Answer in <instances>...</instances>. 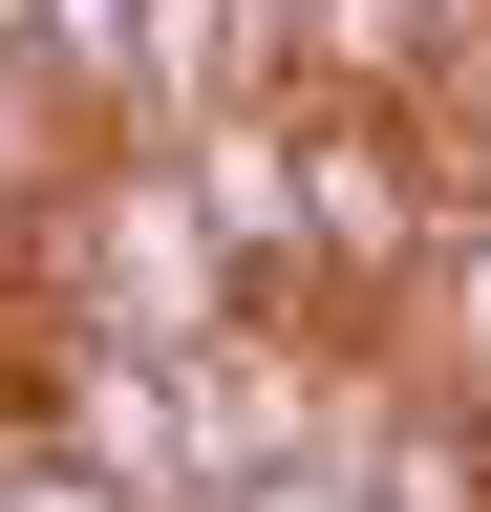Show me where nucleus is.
Listing matches in <instances>:
<instances>
[{
    "instance_id": "obj_1",
    "label": "nucleus",
    "mask_w": 491,
    "mask_h": 512,
    "mask_svg": "<svg viewBox=\"0 0 491 512\" xmlns=\"http://www.w3.org/2000/svg\"><path fill=\"white\" fill-rule=\"evenodd\" d=\"M22 278L65 299V320H107V342H214V320H257V278H235V256H214V214H193V171H171V150H129V128H86V150L43 171Z\"/></svg>"
},
{
    "instance_id": "obj_2",
    "label": "nucleus",
    "mask_w": 491,
    "mask_h": 512,
    "mask_svg": "<svg viewBox=\"0 0 491 512\" xmlns=\"http://www.w3.org/2000/svg\"><path fill=\"white\" fill-rule=\"evenodd\" d=\"M43 448H86L129 512H214V427H193V342H107L65 320L43 342Z\"/></svg>"
},
{
    "instance_id": "obj_3",
    "label": "nucleus",
    "mask_w": 491,
    "mask_h": 512,
    "mask_svg": "<svg viewBox=\"0 0 491 512\" xmlns=\"http://www.w3.org/2000/svg\"><path fill=\"white\" fill-rule=\"evenodd\" d=\"M299 86V0H129V64H107V128L129 150H193L214 107Z\"/></svg>"
},
{
    "instance_id": "obj_4",
    "label": "nucleus",
    "mask_w": 491,
    "mask_h": 512,
    "mask_svg": "<svg viewBox=\"0 0 491 512\" xmlns=\"http://www.w3.org/2000/svg\"><path fill=\"white\" fill-rule=\"evenodd\" d=\"M0 512H129V491H107L86 448H43V427H0Z\"/></svg>"
}]
</instances>
